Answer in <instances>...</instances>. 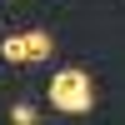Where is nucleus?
Segmentation results:
<instances>
[{
	"label": "nucleus",
	"instance_id": "f257e3e1",
	"mask_svg": "<svg viewBox=\"0 0 125 125\" xmlns=\"http://www.w3.org/2000/svg\"><path fill=\"white\" fill-rule=\"evenodd\" d=\"M50 105L60 115H90L95 110V85H90V70L70 65V70H55L50 75Z\"/></svg>",
	"mask_w": 125,
	"mask_h": 125
},
{
	"label": "nucleus",
	"instance_id": "f03ea898",
	"mask_svg": "<svg viewBox=\"0 0 125 125\" xmlns=\"http://www.w3.org/2000/svg\"><path fill=\"white\" fill-rule=\"evenodd\" d=\"M0 55H5L10 65H25V60H30V40L25 35H5V40H0Z\"/></svg>",
	"mask_w": 125,
	"mask_h": 125
},
{
	"label": "nucleus",
	"instance_id": "7ed1b4c3",
	"mask_svg": "<svg viewBox=\"0 0 125 125\" xmlns=\"http://www.w3.org/2000/svg\"><path fill=\"white\" fill-rule=\"evenodd\" d=\"M25 40H30V60H50L55 55V40H50L45 30H25Z\"/></svg>",
	"mask_w": 125,
	"mask_h": 125
},
{
	"label": "nucleus",
	"instance_id": "20e7f679",
	"mask_svg": "<svg viewBox=\"0 0 125 125\" xmlns=\"http://www.w3.org/2000/svg\"><path fill=\"white\" fill-rule=\"evenodd\" d=\"M10 120H15V125H40V110H35V105H15Z\"/></svg>",
	"mask_w": 125,
	"mask_h": 125
}]
</instances>
